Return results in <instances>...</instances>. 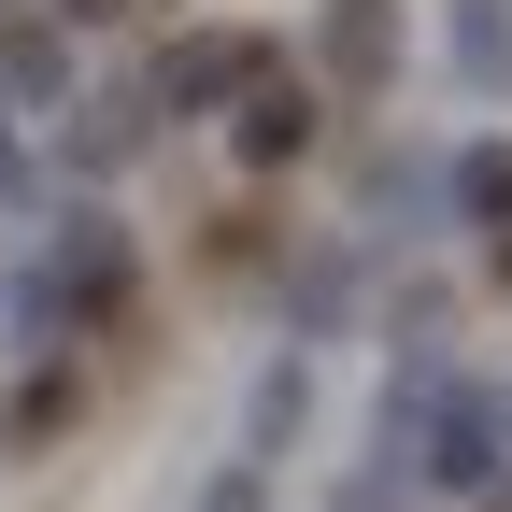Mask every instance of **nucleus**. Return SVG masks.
Instances as JSON below:
<instances>
[{
  "mask_svg": "<svg viewBox=\"0 0 512 512\" xmlns=\"http://www.w3.org/2000/svg\"><path fill=\"white\" fill-rule=\"evenodd\" d=\"M328 72L342 86H384V72H399V0H328Z\"/></svg>",
  "mask_w": 512,
  "mask_h": 512,
  "instance_id": "obj_3",
  "label": "nucleus"
},
{
  "mask_svg": "<svg viewBox=\"0 0 512 512\" xmlns=\"http://www.w3.org/2000/svg\"><path fill=\"white\" fill-rule=\"evenodd\" d=\"M456 200H470L484 228H512V143H484V157H456Z\"/></svg>",
  "mask_w": 512,
  "mask_h": 512,
  "instance_id": "obj_6",
  "label": "nucleus"
},
{
  "mask_svg": "<svg viewBox=\"0 0 512 512\" xmlns=\"http://www.w3.org/2000/svg\"><path fill=\"white\" fill-rule=\"evenodd\" d=\"M313 114H328L313 86H285V72H256V86H242V114H228V143H242L256 171H285V157L313 143Z\"/></svg>",
  "mask_w": 512,
  "mask_h": 512,
  "instance_id": "obj_2",
  "label": "nucleus"
},
{
  "mask_svg": "<svg viewBox=\"0 0 512 512\" xmlns=\"http://www.w3.org/2000/svg\"><path fill=\"white\" fill-rule=\"evenodd\" d=\"M427 470H441V484H484V470H498V413H484V399H441V413H427Z\"/></svg>",
  "mask_w": 512,
  "mask_h": 512,
  "instance_id": "obj_4",
  "label": "nucleus"
},
{
  "mask_svg": "<svg viewBox=\"0 0 512 512\" xmlns=\"http://www.w3.org/2000/svg\"><path fill=\"white\" fill-rule=\"evenodd\" d=\"M256 72H271V43H242V29H185L157 57V114H200V100H242Z\"/></svg>",
  "mask_w": 512,
  "mask_h": 512,
  "instance_id": "obj_1",
  "label": "nucleus"
},
{
  "mask_svg": "<svg viewBox=\"0 0 512 512\" xmlns=\"http://www.w3.org/2000/svg\"><path fill=\"white\" fill-rule=\"evenodd\" d=\"M57 15H114V0H57Z\"/></svg>",
  "mask_w": 512,
  "mask_h": 512,
  "instance_id": "obj_8",
  "label": "nucleus"
},
{
  "mask_svg": "<svg viewBox=\"0 0 512 512\" xmlns=\"http://www.w3.org/2000/svg\"><path fill=\"white\" fill-rule=\"evenodd\" d=\"M456 57L484 86H512V0H456Z\"/></svg>",
  "mask_w": 512,
  "mask_h": 512,
  "instance_id": "obj_5",
  "label": "nucleus"
},
{
  "mask_svg": "<svg viewBox=\"0 0 512 512\" xmlns=\"http://www.w3.org/2000/svg\"><path fill=\"white\" fill-rule=\"evenodd\" d=\"M0 72H15V86H57V29H0Z\"/></svg>",
  "mask_w": 512,
  "mask_h": 512,
  "instance_id": "obj_7",
  "label": "nucleus"
}]
</instances>
